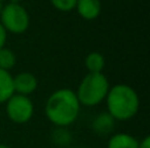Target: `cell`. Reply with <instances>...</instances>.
Returning a JSON list of instances; mask_svg holds the SVG:
<instances>
[{
  "mask_svg": "<svg viewBox=\"0 0 150 148\" xmlns=\"http://www.w3.org/2000/svg\"><path fill=\"white\" fill-rule=\"evenodd\" d=\"M52 142L54 146L66 148L73 142V135L69 131V127H54L52 131Z\"/></svg>",
  "mask_w": 150,
  "mask_h": 148,
  "instance_id": "7c38bea8",
  "label": "cell"
},
{
  "mask_svg": "<svg viewBox=\"0 0 150 148\" xmlns=\"http://www.w3.org/2000/svg\"><path fill=\"white\" fill-rule=\"evenodd\" d=\"M84 67L88 73H100L105 68V58L99 51H91L84 58Z\"/></svg>",
  "mask_w": 150,
  "mask_h": 148,
  "instance_id": "30bf717a",
  "label": "cell"
},
{
  "mask_svg": "<svg viewBox=\"0 0 150 148\" xmlns=\"http://www.w3.org/2000/svg\"><path fill=\"white\" fill-rule=\"evenodd\" d=\"M1 8H3V4H1V3H0V10H1Z\"/></svg>",
  "mask_w": 150,
  "mask_h": 148,
  "instance_id": "d6986e66",
  "label": "cell"
},
{
  "mask_svg": "<svg viewBox=\"0 0 150 148\" xmlns=\"http://www.w3.org/2000/svg\"><path fill=\"white\" fill-rule=\"evenodd\" d=\"M9 1V0H0V3H1V4H5V3H8Z\"/></svg>",
  "mask_w": 150,
  "mask_h": 148,
  "instance_id": "ac0fdd59",
  "label": "cell"
},
{
  "mask_svg": "<svg viewBox=\"0 0 150 148\" xmlns=\"http://www.w3.org/2000/svg\"><path fill=\"white\" fill-rule=\"evenodd\" d=\"M0 24L8 34L20 36L30 26V16L20 3H5L0 10Z\"/></svg>",
  "mask_w": 150,
  "mask_h": 148,
  "instance_id": "277c9868",
  "label": "cell"
},
{
  "mask_svg": "<svg viewBox=\"0 0 150 148\" xmlns=\"http://www.w3.org/2000/svg\"><path fill=\"white\" fill-rule=\"evenodd\" d=\"M15 66H16V54L15 52L7 46L0 49V68L11 72V70H12Z\"/></svg>",
  "mask_w": 150,
  "mask_h": 148,
  "instance_id": "4fadbf2b",
  "label": "cell"
},
{
  "mask_svg": "<svg viewBox=\"0 0 150 148\" xmlns=\"http://www.w3.org/2000/svg\"><path fill=\"white\" fill-rule=\"evenodd\" d=\"M0 148H11L8 144H4V143H0Z\"/></svg>",
  "mask_w": 150,
  "mask_h": 148,
  "instance_id": "e0dca14e",
  "label": "cell"
},
{
  "mask_svg": "<svg viewBox=\"0 0 150 148\" xmlns=\"http://www.w3.org/2000/svg\"><path fill=\"white\" fill-rule=\"evenodd\" d=\"M138 148H150V136H144L140 142H138Z\"/></svg>",
  "mask_w": 150,
  "mask_h": 148,
  "instance_id": "2e32d148",
  "label": "cell"
},
{
  "mask_svg": "<svg viewBox=\"0 0 150 148\" xmlns=\"http://www.w3.org/2000/svg\"><path fill=\"white\" fill-rule=\"evenodd\" d=\"M7 38H8V33L5 31V29L3 28L1 24H0V49L5 47V43H7Z\"/></svg>",
  "mask_w": 150,
  "mask_h": 148,
  "instance_id": "9a60e30c",
  "label": "cell"
},
{
  "mask_svg": "<svg viewBox=\"0 0 150 148\" xmlns=\"http://www.w3.org/2000/svg\"><path fill=\"white\" fill-rule=\"evenodd\" d=\"M38 80L32 72H18L13 76V91L16 94H23V96L30 97L37 91Z\"/></svg>",
  "mask_w": 150,
  "mask_h": 148,
  "instance_id": "8992f818",
  "label": "cell"
},
{
  "mask_svg": "<svg viewBox=\"0 0 150 148\" xmlns=\"http://www.w3.org/2000/svg\"><path fill=\"white\" fill-rule=\"evenodd\" d=\"M80 108L75 91L59 88L49 94L44 112L45 117L54 127H69L78 119Z\"/></svg>",
  "mask_w": 150,
  "mask_h": 148,
  "instance_id": "6da1fadb",
  "label": "cell"
},
{
  "mask_svg": "<svg viewBox=\"0 0 150 148\" xmlns=\"http://www.w3.org/2000/svg\"><path fill=\"white\" fill-rule=\"evenodd\" d=\"M80 18L86 21H93L101 13L100 0H76L75 9Z\"/></svg>",
  "mask_w": 150,
  "mask_h": 148,
  "instance_id": "52a82bcc",
  "label": "cell"
},
{
  "mask_svg": "<svg viewBox=\"0 0 150 148\" xmlns=\"http://www.w3.org/2000/svg\"><path fill=\"white\" fill-rule=\"evenodd\" d=\"M13 93V75L0 68V105L4 104Z\"/></svg>",
  "mask_w": 150,
  "mask_h": 148,
  "instance_id": "8fae6325",
  "label": "cell"
},
{
  "mask_svg": "<svg viewBox=\"0 0 150 148\" xmlns=\"http://www.w3.org/2000/svg\"><path fill=\"white\" fill-rule=\"evenodd\" d=\"M49 1L53 5V8L63 13L73 12L75 9V4H76V0H49Z\"/></svg>",
  "mask_w": 150,
  "mask_h": 148,
  "instance_id": "5bb4252c",
  "label": "cell"
},
{
  "mask_svg": "<svg viewBox=\"0 0 150 148\" xmlns=\"http://www.w3.org/2000/svg\"><path fill=\"white\" fill-rule=\"evenodd\" d=\"M115 123H116V121H115L108 113L101 112L92 119L91 128H92V131L96 134V135L107 136L113 131Z\"/></svg>",
  "mask_w": 150,
  "mask_h": 148,
  "instance_id": "ba28073f",
  "label": "cell"
},
{
  "mask_svg": "<svg viewBox=\"0 0 150 148\" xmlns=\"http://www.w3.org/2000/svg\"><path fill=\"white\" fill-rule=\"evenodd\" d=\"M75 148H88V147H75Z\"/></svg>",
  "mask_w": 150,
  "mask_h": 148,
  "instance_id": "ffe728a7",
  "label": "cell"
},
{
  "mask_svg": "<svg viewBox=\"0 0 150 148\" xmlns=\"http://www.w3.org/2000/svg\"><path fill=\"white\" fill-rule=\"evenodd\" d=\"M105 112L116 122L130 121L140 110V96L129 84L119 83L111 85L105 97Z\"/></svg>",
  "mask_w": 150,
  "mask_h": 148,
  "instance_id": "7a4b0ae2",
  "label": "cell"
},
{
  "mask_svg": "<svg viewBox=\"0 0 150 148\" xmlns=\"http://www.w3.org/2000/svg\"><path fill=\"white\" fill-rule=\"evenodd\" d=\"M4 105L7 118L16 125H25L34 115V104L28 96L13 93Z\"/></svg>",
  "mask_w": 150,
  "mask_h": 148,
  "instance_id": "5b68a950",
  "label": "cell"
},
{
  "mask_svg": "<svg viewBox=\"0 0 150 148\" xmlns=\"http://www.w3.org/2000/svg\"><path fill=\"white\" fill-rule=\"evenodd\" d=\"M109 88V80L103 72L86 73L78 84L75 94L80 106L93 108L105 100Z\"/></svg>",
  "mask_w": 150,
  "mask_h": 148,
  "instance_id": "3957f363",
  "label": "cell"
},
{
  "mask_svg": "<svg viewBox=\"0 0 150 148\" xmlns=\"http://www.w3.org/2000/svg\"><path fill=\"white\" fill-rule=\"evenodd\" d=\"M138 139L128 133H116L109 136L107 148H138Z\"/></svg>",
  "mask_w": 150,
  "mask_h": 148,
  "instance_id": "9c48e42d",
  "label": "cell"
}]
</instances>
